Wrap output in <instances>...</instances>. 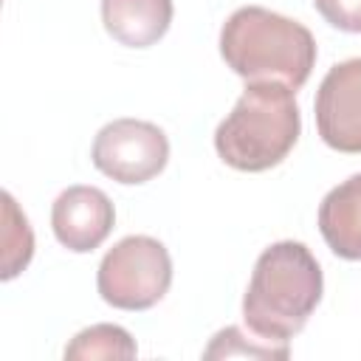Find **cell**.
Returning <instances> with one entry per match:
<instances>
[{
    "mask_svg": "<svg viewBox=\"0 0 361 361\" xmlns=\"http://www.w3.org/2000/svg\"><path fill=\"white\" fill-rule=\"evenodd\" d=\"M93 166L118 183H144L169 161V141L161 127L141 118H116L93 141Z\"/></svg>",
    "mask_w": 361,
    "mask_h": 361,
    "instance_id": "cell-5",
    "label": "cell"
},
{
    "mask_svg": "<svg viewBox=\"0 0 361 361\" xmlns=\"http://www.w3.org/2000/svg\"><path fill=\"white\" fill-rule=\"evenodd\" d=\"M116 209L110 197L96 186H68L51 209V226L56 240L76 254L99 248L113 231Z\"/></svg>",
    "mask_w": 361,
    "mask_h": 361,
    "instance_id": "cell-7",
    "label": "cell"
},
{
    "mask_svg": "<svg viewBox=\"0 0 361 361\" xmlns=\"http://www.w3.org/2000/svg\"><path fill=\"white\" fill-rule=\"evenodd\" d=\"M319 231L341 259H361V172L333 186L319 206Z\"/></svg>",
    "mask_w": 361,
    "mask_h": 361,
    "instance_id": "cell-8",
    "label": "cell"
},
{
    "mask_svg": "<svg viewBox=\"0 0 361 361\" xmlns=\"http://www.w3.org/2000/svg\"><path fill=\"white\" fill-rule=\"evenodd\" d=\"M172 282V259L164 243L147 234L118 240L102 259L96 285L118 310H147L164 299Z\"/></svg>",
    "mask_w": 361,
    "mask_h": 361,
    "instance_id": "cell-4",
    "label": "cell"
},
{
    "mask_svg": "<svg viewBox=\"0 0 361 361\" xmlns=\"http://www.w3.org/2000/svg\"><path fill=\"white\" fill-rule=\"evenodd\" d=\"M313 6L333 28L361 34V0H313Z\"/></svg>",
    "mask_w": 361,
    "mask_h": 361,
    "instance_id": "cell-13",
    "label": "cell"
},
{
    "mask_svg": "<svg viewBox=\"0 0 361 361\" xmlns=\"http://www.w3.org/2000/svg\"><path fill=\"white\" fill-rule=\"evenodd\" d=\"M316 127L327 147L361 152V56L327 71L316 93Z\"/></svg>",
    "mask_w": 361,
    "mask_h": 361,
    "instance_id": "cell-6",
    "label": "cell"
},
{
    "mask_svg": "<svg viewBox=\"0 0 361 361\" xmlns=\"http://www.w3.org/2000/svg\"><path fill=\"white\" fill-rule=\"evenodd\" d=\"M102 23L121 45L147 48L166 34L172 0H102Z\"/></svg>",
    "mask_w": 361,
    "mask_h": 361,
    "instance_id": "cell-9",
    "label": "cell"
},
{
    "mask_svg": "<svg viewBox=\"0 0 361 361\" xmlns=\"http://www.w3.org/2000/svg\"><path fill=\"white\" fill-rule=\"evenodd\" d=\"M34 254V234L14 197L3 192V279L17 276Z\"/></svg>",
    "mask_w": 361,
    "mask_h": 361,
    "instance_id": "cell-11",
    "label": "cell"
},
{
    "mask_svg": "<svg viewBox=\"0 0 361 361\" xmlns=\"http://www.w3.org/2000/svg\"><path fill=\"white\" fill-rule=\"evenodd\" d=\"M322 288V268L305 243H274L254 265L248 290L243 296V319L251 333L288 341L316 310Z\"/></svg>",
    "mask_w": 361,
    "mask_h": 361,
    "instance_id": "cell-1",
    "label": "cell"
},
{
    "mask_svg": "<svg viewBox=\"0 0 361 361\" xmlns=\"http://www.w3.org/2000/svg\"><path fill=\"white\" fill-rule=\"evenodd\" d=\"M135 341L133 336L118 324H93L73 336V341L65 347V358L76 361H99V358H135Z\"/></svg>",
    "mask_w": 361,
    "mask_h": 361,
    "instance_id": "cell-10",
    "label": "cell"
},
{
    "mask_svg": "<svg viewBox=\"0 0 361 361\" xmlns=\"http://www.w3.org/2000/svg\"><path fill=\"white\" fill-rule=\"evenodd\" d=\"M220 54L248 82H282L299 90L316 65V39L290 17L243 6L223 23Z\"/></svg>",
    "mask_w": 361,
    "mask_h": 361,
    "instance_id": "cell-2",
    "label": "cell"
},
{
    "mask_svg": "<svg viewBox=\"0 0 361 361\" xmlns=\"http://www.w3.org/2000/svg\"><path fill=\"white\" fill-rule=\"evenodd\" d=\"M288 355H290L288 341L262 338L257 333L248 336L240 327L220 330L203 353V358H288Z\"/></svg>",
    "mask_w": 361,
    "mask_h": 361,
    "instance_id": "cell-12",
    "label": "cell"
},
{
    "mask_svg": "<svg viewBox=\"0 0 361 361\" xmlns=\"http://www.w3.org/2000/svg\"><path fill=\"white\" fill-rule=\"evenodd\" d=\"M296 90L282 82H251L234 110L217 124L214 149L240 172L276 166L296 144L302 118Z\"/></svg>",
    "mask_w": 361,
    "mask_h": 361,
    "instance_id": "cell-3",
    "label": "cell"
}]
</instances>
